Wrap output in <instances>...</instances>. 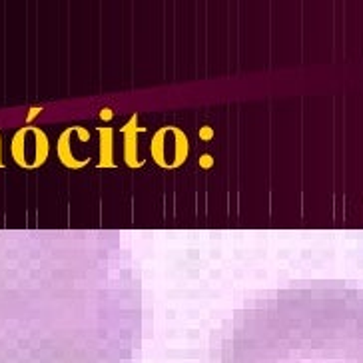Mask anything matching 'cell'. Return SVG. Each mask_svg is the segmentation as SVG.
<instances>
[{"mask_svg":"<svg viewBox=\"0 0 363 363\" xmlns=\"http://www.w3.org/2000/svg\"><path fill=\"white\" fill-rule=\"evenodd\" d=\"M220 363H363V292L341 282L280 289L236 311Z\"/></svg>","mask_w":363,"mask_h":363,"instance_id":"obj_1","label":"cell"},{"mask_svg":"<svg viewBox=\"0 0 363 363\" xmlns=\"http://www.w3.org/2000/svg\"><path fill=\"white\" fill-rule=\"evenodd\" d=\"M142 128H138V114H132L128 124L122 128L124 134V162L128 168H142L144 162L138 158V134Z\"/></svg>","mask_w":363,"mask_h":363,"instance_id":"obj_2","label":"cell"},{"mask_svg":"<svg viewBox=\"0 0 363 363\" xmlns=\"http://www.w3.org/2000/svg\"><path fill=\"white\" fill-rule=\"evenodd\" d=\"M72 132L74 128H67L64 132L60 134L58 138V144H56V154H58V160L62 162V166H67L70 170H80L84 166L88 164L90 160H76L72 156V150H70V138H72Z\"/></svg>","mask_w":363,"mask_h":363,"instance_id":"obj_3","label":"cell"},{"mask_svg":"<svg viewBox=\"0 0 363 363\" xmlns=\"http://www.w3.org/2000/svg\"><path fill=\"white\" fill-rule=\"evenodd\" d=\"M30 132V128L28 126H24L21 130H16L14 134V138H12V144H11V154H12V160L16 162V164L21 166V168H30L28 166V160H26V136Z\"/></svg>","mask_w":363,"mask_h":363,"instance_id":"obj_4","label":"cell"},{"mask_svg":"<svg viewBox=\"0 0 363 363\" xmlns=\"http://www.w3.org/2000/svg\"><path fill=\"white\" fill-rule=\"evenodd\" d=\"M30 132L34 134V140H36V154H34L33 164H30V170H34V168H40L48 160L50 144H48V136L42 128H30Z\"/></svg>","mask_w":363,"mask_h":363,"instance_id":"obj_5","label":"cell"},{"mask_svg":"<svg viewBox=\"0 0 363 363\" xmlns=\"http://www.w3.org/2000/svg\"><path fill=\"white\" fill-rule=\"evenodd\" d=\"M112 140H114V134L112 128H100V162L98 168H114V160H112Z\"/></svg>","mask_w":363,"mask_h":363,"instance_id":"obj_6","label":"cell"},{"mask_svg":"<svg viewBox=\"0 0 363 363\" xmlns=\"http://www.w3.org/2000/svg\"><path fill=\"white\" fill-rule=\"evenodd\" d=\"M74 130H76V132H78V136H80V140H82V142H86V140H90V134L86 132L84 128H74Z\"/></svg>","mask_w":363,"mask_h":363,"instance_id":"obj_7","label":"cell"},{"mask_svg":"<svg viewBox=\"0 0 363 363\" xmlns=\"http://www.w3.org/2000/svg\"><path fill=\"white\" fill-rule=\"evenodd\" d=\"M38 112H40V108H33V110L28 112V116H26V122L34 120V118H36V116H38Z\"/></svg>","mask_w":363,"mask_h":363,"instance_id":"obj_8","label":"cell"},{"mask_svg":"<svg viewBox=\"0 0 363 363\" xmlns=\"http://www.w3.org/2000/svg\"><path fill=\"white\" fill-rule=\"evenodd\" d=\"M212 136H214V132H212L209 128H202V138H204V140H209Z\"/></svg>","mask_w":363,"mask_h":363,"instance_id":"obj_9","label":"cell"},{"mask_svg":"<svg viewBox=\"0 0 363 363\" xmlns=\"http://www.w3.org/2000/svg\"><path fill=\"white\" fill-rule=\"evenodd\" d=\"M0 142H2V138H0ZM2 166L4 164H2V148H0V168H2Z\"/></svg>","mask_w":363,"mask_h":363,"instance_id":"obj_10","label":"cell"}]
</instances>
